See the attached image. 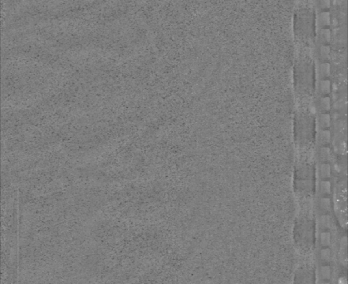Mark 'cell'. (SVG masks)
<instances>
[{"instance_id":"6da1fadb","label":"cell","mask_w":348,"mask_h":284,"mask_svg":"<svg viewBox=\"0 0 348 284\" xmlns=\"http://www.w3.org/2000/svg\"><path fill=\"white\" fill-rule=\"evenodd\" d=\"M321 276L324 278H329L331 276V269L330 267L328 266H324L321 268Z\"/></svg>"},{"instance_id":"7a4b0ae2","label":"cell","mask_w":348,"mask_h":284,"mask_svg":"<svg viewBox=\"0 0 348 284\" xmlns=\"http://www.w3.org/2000/svg\"><path fill=\"white\" fill-rule=\"evenodd\" d=\"M330 240H331V237L330 234L328 233H324L321 234V242L323 245H328L330 244Z\"/></svg>"},{"instance_id":"3957f363","label":"cell","mask_w":348,"mask_h":284,"mask_svg":"<svg viewBox=\"0 0 348 284\" xmlns=\"http://www.w3.org/2000/svg\"><path fill=\"white\" fill-rule=\"evenodd\" d=\"M321 256L323 259L328 260V259H330V258H331V252H330V250H329L328 248L322 249L321 252Z\"/></svg>"},{"instance_id":"277c9868","label":"cell","mask_w":348,"mask_h":284,"mask_svg":"<svg viewBox=\"0 0 348 284\" xmlns=\"http://www.w3.org/2000/svg\"><path fill=\"white\" fill-rule=\"evenodd\" d=\"M338 284H347V281L345 278H340L338 281Z\"/></svg>"},{"instance_id":"5b68a950","label":"cell","mask_w":348,"mask_h":284,"mask_svg":"<svg viewBox=\"0 0 348 284\" xmlns=\"http://www.w3.org/2000/svg\"><path fill=\"white\" fill-rule=\"evenodd\" d=\"M323 284H329V283H323Z\"/></svg>"}]
</instances>
